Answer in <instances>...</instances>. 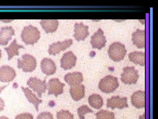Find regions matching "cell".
I'll return each instance as SVG.
<instances>
[{"instance_id":"cell-1","label":"cell","mask_w":158,"mask_h":119,"mask_svg":"<svg viewBox=\"0 0 158 119\" xmlns=\"http://www.w3.org/2000/svg\"><path fill=\"white\" fill-rule=\"evenodd\" d=\"M40 34V32L36 27L30 25L23 29L21 37L23 41L26 44L34 45L39 40Z\"/></svg>"},{"instance_id":"cell-2","label":"cell","mask_w":158,"mask_h":119,"mask_svg":"<svg viewBox=\"0 0 158 119\" xmlns=\"http://www.w3.org/2000/svg\"><path fill=\"white\" fill-rule=\"evenodd\" d=\"M118 86L119 83L116 77L108 75L100 81L98 87L103 92L109 94L115 91Z\"/></svg>"},{"instance_id":"cell-3","label":"cell","mask_w":158,"mask_h":119,"mask_svg":"<svg viewBox=\"0 0 158 119\" xmlns=\"http://www.w3.org/2000/svg\"><path fill=\"white\" fill-rule=\"evenodd\" d=\"M18 68L22 69L25 73H31L33 72L37 66L36 58L29 54H25L21 58L17 60Z\"/></svg>"},{"instance_id":"cell-4","label":"cell","mask_w":158,"mask_h":119,"mask_svg":"<svg viewBox=\"0 0 158 119\" xmlns=\"http://www.w3.org/2000/svg\"><path fill=\"white\" fill-rule=\"evenodd\" d=\"M108 52L110 59L118 62L123 59L127 54V50L124 45L115 42L110 46Z\"/></svg>"},{"instance_id":"cell-5","label":"cell","mask_w":158,"mask_h":119,"mask_svg":"<svg viewBox=\"0 0 158 119\" xmlns=\"http://www.w3.org/2000/svg\"><path fill=\"white\" fill-rule=\"evenodd\" d=\"M121 74V80L125 84H135L137 83L139 76L138 71L134 66H127L123 69Z\"/></svg>"},{"instance_id":"cell-6","label":"cell","mask_w":158,"mask_h":119,"mask_svg":"<svg viewBox=\"0 0 158 119\" xmlns=\"http://www.w3.org/2000/svg\"><path fill=\"white\" fill-rule=\"evenodd\" d=\"M27 85L37 93L40 98L42 97V94L45 93L48 89L46 79L42 81L37 77H31L27 82Z\"/></svg>"},{"instance_id":"cell-7","label":"cell","mask_w":158,"mask_h":119,"mask_svg":"<svg viewBox=\"0 0 158 119\" xmlns=\"http://www.w3.org/2000/svg\"><path fill=\"white\" fill-rule=\"evenodd\" d=\"M47 88L48 90V95H54L57 97L61 95L64 91V83L60 82L58 78H52L49 80L47 84Z\"/></svg>"},{"instance_id":"cell-8","label":"cell","mask_w":158,"mask_h":119,"mask_svg":"<svg viewBox=\"0 0 158 119\" xmlns=\"http://www.w3.org/2000/svg\"><path fill=\"white\" fill-rule=\"evenodd\" d=\"M72 44L73 40L71 39H66L64 41L53 43L49 46V54L55 56L57 54H59L61 51H65Z\"/></svg>"},{"instance_id":"cell-9","label":"cell","mask_w":158,"mask_h":119,"mask_svg":"<svg viewBox=\"0 0 158 119\" xmlns=\"http://www.w3.org/2000/svg\"><path fill=\"white\" fill-rule=\"evenodd\" d=\"M77 57L72 51H69L65 53L61 58V66L63 69L67 70L75 66L76 64Z\"/></svg>"},{"instance_id":"cell-10","label":"cell","mask_w":158,"mask_h":119,"mask_svg":"<svg viewBox=\"0 0 158 119\" xmlns=\"http://www.w3.org/2000/svg\"><path fill=\"white\" fill-rule=\"evenodd\" d=\"M106 40L104 34V32L101 29H99L91 37L90 43L94 49L101 50L106 46Z\"/></svg>"},{"instance_id":"cell-11","label":"cell","mask_w":158,"mask_h":119,"mask_svg":"<svg viewBox=\"0 0 158 119\" xmlns=\"http://www.w3.org/2000/svg\"><path fill=\"white\" fill-rule=\"evenodd\" d=\"M106 106L108 108H111L112 109L116 108L121 109L124 108H127L128 105L127 104V98H121L118 96L112 97L110 99H108Z\"/></svg>"},{"instance_id":"cell-12","label":"cell","mask_w":158,"mask_h":119,"mask_svg":"<svg viewBox=\"0 0 158 119\" xmlns=\"http://www.w3.org/2000/svg\"><path fill=\"white\" fill-rule=\"evenodd\" d=\"M16 76V72L14 69L9 66L4 65L0 67V81L1 82H11Z\"/></svg>"},{"instance_id":"cell-13","label":"cell","mask_w":158,"mask_h":119,"mask_svg":"<svg viewBox=\"0 0 158 119\" xmlns=\"http://www.w3.org/2000/svg\"><path fill=\"white\" fill-rule=\"evenodd\" d=\"M40 67L43 73L47 76L55 74L56 71V66L53 60L48 58H44L41 60Z\"/></svg>"},{"instance_id":"cell-14","label":"cell","mask_w":158,"mask_h":119,"mask_svg":"<svg viewBox=\"0 0 158 119\" xmlns=\"http://www.w3.org/2000/svg\"><path fill=\"white\" fill-rule=\"evenodd\" d=\"M88 29V26L85 25L83 23H76L74 26V37L77 41L85 40L90 34Z\"/></svg>"},{"instance_id":"cell-15","label":"cell","mask_w":158,"mask_h":119,"mask_svg":"<svg viewBox=\"0 0 158 119\" xmlns=\"http://www.w3.org/2000/svg\"><path fill=\"white\" fill-rule=\"evenodd\" d=\"M14 35L15 30L11 26L2 27L0 30V45H7Z\"/></svg>"},{"instance_id":"cell-16","label":"cell","mask_w":158,"mask_h":119,"mask_svg":"<svg viewBox=\"0 0 158 119\" xmlns=\"http://www.w3.org/2000/svg\"><path fill=\"white\" fill-rule=\"evenodd\" d=\"M132 104L136 108L145 107V92L143 91L138 90L135 92L131 97Z\"/></svg>"},{"instance_id":"cell-17","label":"cell","mask_w":158,"mask_h":119,"mask_svg":"<svg viewBox=\"0 0 158 119\" xmlns=\"http://www.w3.org/2000/svg\"><path fill=\"white\" fill-rule=\"evenodd\" d=\"M133 44L138 48H144L145 47V31L144 30H141L137 29V30L132 34Z\"/></svg>"},{"instance_id":"cell-18","label":"cell","mask_w":158,"mask_h":119,"mask_svg":"<svg viewBox=\"0 0 158 119\" xmlns=\"http://www.w3.org/2000/svg\"><path fill=\"white\" fill-rule=\"evenodd\" d=\"M64 80L72 86L81 84L83 82L84 78L82 73L75 72L66 74L64 77Z\"/></svg>"},{"instance_id":"cell-19","label":"cell","mask_w":158,"mask_h":119,"mask_svg":"<svg viewBox=\"0 0 158 119\" xmlns=\"http://www.w3.org/2000/svg\"><path fill=\"white\" fill-rule=\"evenodd\" d=\"M71 96L74 101L78 102L83 99L85 96V87L83 84L72 86L69 89Z\"/></svg>"},{"instance_id":"cell-20","label":"cell","mask_w":158,"mask_h":119,"mask_svg":"<svg viewBox=\"0 0 158 119\" xmlns=\"http://www.w3.org/2000/svg\"><path fill=\"white\" fill-rule=\"evenodd\" d=\"M40 24L46 33H53L56 31L59 26V21L56 20H42Z\"/></svg>"},{"instance_id":"cell-21","label":"cell","mask_w":158,"mask_h":119,"mask_svg":"<svg viewBox=\"0 0 158 119\" xmlns=\"http://www.w3.org/2000/svg\"><path fill=\"white\" fill-rule=\"evenodd\" d=\"M21 88L29 102L34 105L37 112L39 111L38 106L40 103H42V100L38 99L36 95L33 93L32 91L28 88H25L22 86Z\"/></svg>"},{"instance_id":"cell-22","label":"cell","mask_w":158,"mask_h":119,"mask_svg":"<svg viewBox=\"0 0 158 119\" xmlns=\"http://www.w3.org/2000/svg\"><path fill=\"white\" fill-rule=\"evenodd\" d=\"M5 50L7 51L8 54V60H10L15 56H18L19 52L18 50L20 49H24L23 46L18 44L17 41L15 39L8 47L5 48Z\"/></svg>"},{"instance_id":"cell-23","label":"cell","mask_w":158,"mask_h":119,"mask_svg":"<svg viewBox=\"0 0 158 119\" xmlns=\"http://www.w3.org/2000/svg\"><path fill=\"white\" fill-rule=\"evenodd\" d=\"M130 61L135 64H140L143 66L145 64V54L142 52H131L128 55Z\"/></svg>"},{"instance_id":"cell-24","label":"cell","mask_w":158,"mask_h":119,"mask_svg":"<svg viewBox=\"0 0 158 119\" xmlns=\"http://www.w3.org/2000/svg\"><path fill=\"white\" fill-rule=\"evenodd\" d=\"M88 102L92 108L100 109L103 105V100L101 96L98 94H94L89 96Z\"/></svg>"},{"instance_id":"cell-25","label":"cell","mask_w":158,"mask_h":119,"mask_svg":"<svg viewBox=\"0 0 158 119\" xmlns=\"http://www.w3.org/2000/svg\"><path fill=\"white\" fill-rule=\"evenodd\" d=\"M96 119H116L115 114L112 112L101 110L95 114Z\"/></svg>"},{"instance_id":"cell-26","label":"cell","mask_w":158,"mask_h":119,"mask_svg":"<svg viewBox=\"0 0 158 119\" xmlns=\"http://www.w3.org/2000/svg\"><path fill=\"white\" fill-rule=\"evenodd\" d=\"M93 112V111L87 105H82L77 109V113L80 119H85L86 114Z\"/></svg>"},{"instance_id":"cell-27","label":"cell","mask_w":158,"mask_h":119,"mask_svg":"<svg viewBox=\"0 0 158 119\" xmlns=\"http://www.w3.org/2000/svg\"><path fill=\"white\" fill-rule=\"evenodd\" d=\"M57 119H74V116L68 110H61L57 112Z\"/></svg>"},{"instance_id":"cell-28","label":"cell","mask_w":158,"mask_h":119,"mask_svg":"<svg viewBox=\"0 0 158 119\" xmlns=\"http://www.w3.org/2000/svg\"><path fill=\"white\" fill-rule=\"evenodd\" d=\"M37 119H54V118L51 112H44L38 115Z\"/></svg>"},{"instance_id":"cell-29","label":"cell","mask_w":158,"mask_h":119,"mask_svg":"<svg viewBox=\"0 0 158 119\" xmlns=\"http://www.w3.org/2000/svg\"><path fill=\"white\" fill-rule=\"evenodd\" d=\"M15 119H34V116L31 113H23L16 116Z\"/></svg>"},{"instance_id":"cell-30","label":"cell","mask_w":158,"mask_h":119,"mask_svg":"<svg viewBox=\"0 0 158 119\" xmlns=\"http://www.w3.org/2000/svg\"><path fill=\"white\" fill-rule=\"evenodd\" d=\"M5 106V102L2 98H0V112L4 110Z\"/></svg>"},{"instance_id":"cell-31","label":"cell","mask_w":158,"mask_h":119,"mask_svg":"<svg viewBox=\"0 0 158 119\" xmlns=\"http://www.w3.org/2000/svg\"><path fill=\"white\" fill-rule=\"evenodd\" d=\"M9 85V84H8V85H5L3 86H0V94L2 92V91L3 90L5 89V88L8 86V85Z\"/></svg>"},{"instance_id":"cell-32","label":"cell","mask_w":158,"mask_h":119,"mask_svg":"<svg viewBox=\"0 0 158 119\" xmlns=\"http://www.w3.org/2000/svg\"><path fill=\"white\" fill-rule=\"evenodd\" d=\"M0 119H9V118L6 116L0 117Z\"/></svg>"},{"instance_id":"cell-33","label":"cell","mask_w":158,"mask_h":119,"mask_svg":"<svg viewBox=\"0 0 158 119\" xmlns=\"http://www.w3.org/2000/svg\"><path fill=\"white\" fill-rule=\"evenodd\" d=\"M2 51L0 50V59H1V57H2Z\"/></svg>"}]
</instances>
